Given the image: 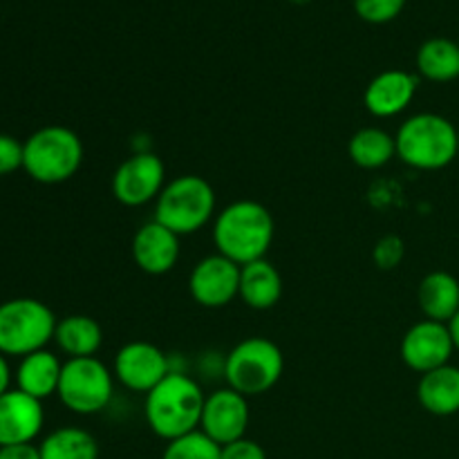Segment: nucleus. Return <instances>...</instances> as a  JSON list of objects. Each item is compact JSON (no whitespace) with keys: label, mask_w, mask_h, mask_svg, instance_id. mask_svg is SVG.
Masks as SVG:
<instances>
[{"label":"nucleus","mask_w":459,"mask_h":459,"mask_svg":"<svg viewBox=\"0 0 459 459\" xmlns=\"http://www.w3.org/2000/svg\"><path fill=\"white\" fill-rule=\"evenodd\" d=\"M273 236L276 224L267 206L260 202L238 200L215 215V249L240 267L263 260L272 247Z\"/></svg>","instance_id":"obj_1"},{"label":"nucleus","mask_w":459,"mask_h":459,"mask_svg":"<svg viewBox=\"0 0 459 459\" xmlns=\"http://www.w3.org/2000/svg\"><path fill=\"white\" fill-rule=\"evenodd\" d=\"M204 399L206 394L193 377L173 370L146 394L143 415L148 429L166 442L200 430Z\"/></svg>","instance_id":"obj_2"},{"label":"nucleus","mask_w":459,"mask_h":459,"mask_svg":"<svg viewBox=\"0 0 459 459\" xmlns=\"http://www.w3.org/2000/svg\"><path fill=\"white\" fill-rule=\"evenodd\" d=\"M397 157L417 170H442L459 155L457 128L451 119L435 112L412 115L399 126Z\"/></svg>","instance_id":"obj_3"},{"label":"nucleus","mask_w":459,"mask_h":459,"mask_svg":"<svg viewBox=\"0 0 459 459\" xmlns=\"http://www.w3.org/2000/svg\"><path fill=\"white\" fill-rule=\"evenodd\" d=\"M83 164V142L65 126H43L22 143V170L39 184H63Z\"/></svg>","instance_id":"obj_4"},{"label":"nucleus","mask_w":459,"mask_h":459,"mask_svg":"<svg viewBox=\"0 0 459 459\" xmlns=\"http://www.w3.org/2000/svg\"><path fill=\"white\" fill-rule=\"evenodd\" d=\"M215 215V191L200 175H179L166 182L155 200V220L173 233L191 236Z\"/></svg>","instance_id":"obj_5"},{"label":"nucleus","mask_w":459,"mask_h":459,"mask_svg":"<svg viewBox=\"0 0 459 459\" xmlns=\"http://www.w3.org/2000/svg\"><path fill=\"white\" fill-rule=\"evenodd\" d=\"M282 370L285 357L281 348L264 336H249L224 357L222 375L229 388L249 399L269 393L281 381Z\"/></svg>","instance_id":"obj_6"},{"label":"nucleus","mask_w":459,"mask_h":459,"mask_svg":"<svg viewBox=\"0 0 459 459\" xmlns=\"http://www.w3.org/2000/svg\"><path fill=\"white\" fill-rule=\"evenodd\" d=\"M56 316L36 299H12L0 305V354L27 357L54 341Z\"/></svg>","instance_id":"obj_7"},{"label":"nucleus","mask_w":459,"mask_h":459,"mask_svg":"<svg viewBox=\"0 0 459 459\" xmlns=\"http://www.w3.org/2000/svg\"><path fill=\"white\" fill-rule=\"evenodd\" d=\"M115 394V375L97 357L67 359L63 363L56 397L74 415H97L106 411Z\"/></svg>","instance_id":"obj_8"},{"label":"nucleus","mask_w":459,"mask_h":459,"mask_svg":"<svg viewBox=\"0 0 459 459\" xmlns=\"http://www.w3.org/2000/svg\"><path fill=\"white\" fill-rule=\"evenodd\" d=\"M166 186V166L155 152H134L117 166L112 175V195L119 204L137 209L157 200Z\"/></svg>","instance_id":"obj_9"},{"label":"nucleus","mask_w":459,"mask_h":459,"mask_svg":"<svg viewBox=\"0 0 459 459\" xmlns=\"http://www.w3.org/2000/svg\"><path fill=\"white\" fill-rule=\"evenodd\" d=\"M173 372L170 359L166 357L160 345L151 341H130L115 354L112 375L130 393H139L146 397L160 381Z\"/></svg>","instance_id":"obj_10"},{"label":"nucleus","mask_w":459,"mask_h":459,"mask_svg":"<svg viewBox=\"0 0 459 459\" xmlns=\"http://www.w3.org/2000/svg\"><path fill=\"white\" fill-rule=\"evenodd\" d=\"M249 429V399L233 388H220L206 394L200 430L220 446L247 437Z\"/></svg>","instance_id":"obj_11"},{"label":"nucleus","mask_w":459,"mask_h":459,"mask_svg":"<svg viewBox=\"0 0 459 459\" xmlns=\"http://www.w3.org/2000/svg\"><path fill=\"white\" fill-rule=\"evenodd\" d=\"M188 291L202 307H227L240 291V264L224 258L222 254L206 255L193 267L188 276Z\"/></svg>","instance_id":"obj_12"},{"label":"nucleus","mask_w":459,"mask_h":459,"mask_svg":"<svg viewBox=\"0 0 459 459\" xmlns=\"http://www.w3.org/2000/svg\"><path fill=\"white\" fill-rule=\"evenodd\" d=\"M453 352H455V345H453L446 323L429 321V318L415 323L403 334L402 345H399L402 361L420 375L448 366Z\"/></svg>","instance_id":"obj_13"},{"label":"nucleus","mask_w":459,"mask_h":459,"mask_svg":"<svg viewBox=\"0 0 459 459\" xmlns=\"http://www.w3.org/2000/svg\"><path fill=\"white\" fill-rule=\"evenodd\" d=\"M43 426V402L21 393L18 388L0 397V446L34 444Z\"/></svg>","instance_id":"obj_14"},{"label":"nucleus","mask_w":459,"mask_h":459,"mask_svg":"<svg viewBox=\"0 0 459 459\" xmlns=\"http://www.w3.org/2000/svg\"><path fill=\"white\" fill-rule=\"evenodd\" d=\"M420 79L406 70H384L368 83L363 106L377 119L402 115L415 101Z\"/></svg>","instance_id":"obj_15"},{"label":"nucleus","mask_w":459,"mask_h":459,"mask_svg":"<svg viewBox=\"0 0 459 459\" xmlns=\"http://www.w3.org/2000/svg\"><path fill=\"white\" fill-rule=\"evenodd\" d=\"M133 260L148 276H164L173 272L179 260V236L157 220L142 224L133 238Z\"/></svg>","instance_id":"obj_16"},{"label":"nucleus","mask_w":459,"mask_h":459,"mask_svg":"<svg viewBox=\"0 0 459 459\" xmlns=\"http://www.w3.org/2000/svg\"><path fill=\"white\" fill-rule=\"evenodd\" d=\"M281 296L282 276L276 269V264L263 258L240 267V291H238V299L247 307L255 309V312H264V309L276 307Z\"/></svg>","instance_id":"obj_17"},{"label":"nucleus","mask_w":459,"mask_h":459,"mask_svg":"<svg viewBox=\"0 0 459 459\" xmlns=\"http://www.w3.org/2000/svg\"><path fill=\"white\" fill-rule=\"evenodd\" d=\"M417 402L435 417H451L459 412V368L442 366L421 375L417 384Z\"/></svg>","instance_id":"obj_18"},{"label":"nucleus","mask_w":459,"mask_h":459,"mask_svg":"<svg viewBox=\"0 0 459 459\" xmlns=\"http://www.w3.org/2000/svg\"><path fill=\"white\" fill-rule=\"evenodd\" d=\"M63 363L49 350H39L21 359L16 368V388L30 397L45 402L56 394L61 381Z\"/></svg>","instance_id":"obj_19"},{"label":"nucleus","mask_w":459,"mask_h":459,"mask_svg":"<svg viewBox=\"0 0 459 459\" xmlns=\"http://www.w3.org/2000/svg\"><path fill=\"white\" fill-rule=\"evenodd\" d=\"M417 300L429 321L448 323L459 312V281L448 272H430L421 278Z\"/></svg>","instance_id":"obj_20"},{"label":"nucleus","mask_w":459,"mask_h":459,"mask_svg":"<svg viewBox=\"0 0 459 459\" xmlns=\"http://www.w3.org/2000/svg\"><path fill=\"white\" fill-rule=\"evenodd\" d=\"M54 343L63 354H67V359L94 357L103 343V330L92 316L72 314L56 323Z\"/></svg>","instance_id":"obj_21"},{"label":"nucleus","mask_w":459,"mask_h":459,"mask_svg":"<svg viewBox=\"0 0 459 459\" xmlns=\"http://www.w3.org/2000/svg\"><path fill=\"white\" fill-rule=\"evenodd\" d=\"M417 70L433 83H451L459 79V40L444 36L424 40L417 49Z\"/></svg>","instance_id":"obj_22"},{"label":"nucleus","mask_w":459,"mask_h":459,"mask_svg":"<svg viewBox=\"0 0 459 459\" xmlns=\"http://www.w3.org/2000/svg\"><path fill=\"white\" fill-rule=\"evenodd\" d=\"M348 155L359 169H384L397 157V142L384 128H361L350 137Z\"/></svg>","instance_id":"obj_23"},{"label":"nucleus","mask_w":459,"mask_h":459,"mask_svg":"<svg viewBox=\"0 0 459 459\" xmlns=\"http://www.w3.org/2000/svg\"><path fill=\"white\" fill-rule=\"evenodd\" d=\"M40 459H99V444L79 426H61L39 444Z\"/></svg>","instance_id":"obj_24"},{"label":"nucleus","mask_w":459,"mask_h":459,"mask_svg":"<svg viewBox=\"0 0 459 459\" xmlns=\"http://www.w3.org/2000/svg\"><path fill=\"white\" fill-rule=\"evenodd\" d=\"M161 459H222V446L206 437L202 430L166 442Z\"/></svg>","instance_id":"obj_25"},{"label":"nucleus","mask_w":459,"mask_h":459,"mask_svg":"<svg viewBox=\"0 0 459 459\" xmlns=\"http://www.w3.org/2000/svg\"><path fill=\"white\" fill-rule=\"evenodd\" d=\"M406 0H354V12L368 22H388L402 13Z\"/></svg>","instance_id":"obj_26"},{"label":"nucleus","mask_w":459,"mask_h":459,"mask_svg":"<svg viewBox=\"0 0 459 459\" xmlns=\"http://www.w3.org/2000/svg\"><path fill=\"white\" fill-rule=\"evenodd\" d=\"M403 255H406V247H403V240L399 236H384L372 249V260L384 272L397 269L402 264Z\"/></svg>","instance_id":"obj_27"},{"label":"nucleus","mask_w":459,"mask_h":459,"mask_svg":"<svg viewBox=\"0 0 459 459\" xmlns=\"http://www.w3.org/2000/svg\"><path fill=\"white\" fill-rule=\"evenodd\" d=\"M22 169V143L12 134L0 133V175Z\"/></svg>","instance_id":"obj_28"},{"label":"nucleus","mask_w":459,"mask_h":459,"mask_svg":"<svg viewBox=\"0 0 459 459\" xmlns=\"http://www.w3.org/2000/svg\"><path fill=\"white\" fill-rule=\"evenodd\" d=\"M222 459H267V453L258 442L242 437L238 442L222 446Z\"/></svg>","instance_id":"obj_29"},{"label":"nucleus","mask_w":459,"mask_h":459,"mask_svg":"<svg viewBox=\"0 0 459 459\" xmlns=\"http://www.w3.org/2000/svg\"><path fill=\"white\" fill-rule=\"evenodd\" d=\"M0 459H40V451L39 446H34V444L0 446Z\"/></svg>","instance_id":"obj_30"},{"label":"nucleus","mask_w":459,"mask_h":459,"mask_svg":"<svg viewBox=\"0 0 459 459\" xmlns=\"http://www.w3.org/2000/svg\"><path fill=\"white\" fill-rule=\"evenodd\" d=\"M9 385H12V368H9L7 357H4V354H0V397L12 390Z\"/></svg>","instance_id":"obj_31"},{"label":"nucleus","mask_w":459,"mask_h":459,"mask_svg":"<svg viewBox=\"0 0 459 459\" xmlns=\"http://www.w3.org/2000/svg\"><path fill=\"white\" fill-rule=\"evenodd\" d=\"M446 325H448V332H451V339H453V345H455V352H459V312L451 318V321L446 323Z\"/></svg>","instance_id":"obj_32"},{"label":"nucleus","mask_w":459,"mask_h":459,"mask_svg":"<svg viewBox=\"0 0 459 459\" xmlns=\"http://www.w3.org/2000/svg\"><path fill=\"white\" fill-rule=\"evenodd\" d=\"M294 3H309V0H294Z\"/></svg>","instance_id":"obj_33"},{"label":"nucleus","mask_w":459,"mask_h":459,"mask_svg":"<svg viewBox=\"0 0 459 459\" xmlns=\"http://www.w3.org/2000/svg\"><path fill=\"white\" fill-rule=\"evenodd\" d=\"M457 151H459V128H457Z\"/></svg>","instance_id":"obj_34"}]
</instances>
